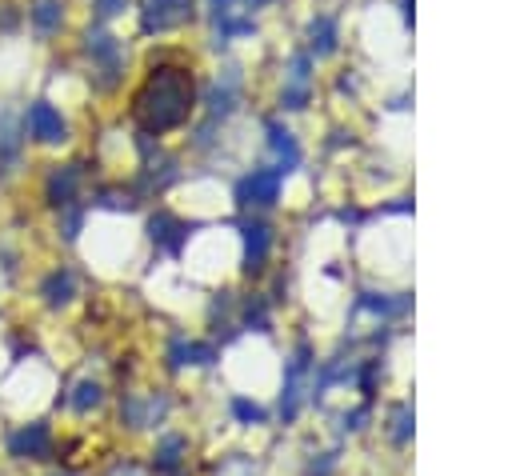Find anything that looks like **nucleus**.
Segmentation results:
<instances>
[{
    "instance_id": "dca6fc26",
    "label": "nucleus",
    "mask_w": 512,
    "mask_h": 476,
    "mask_svg": "<svg viewBox=\"0 0 512 476\" xmlns=\"http://www.w3.org/2000/svg\"><path fill=\"white\" fill-rule=\"evenodd\" d=\"M52 476H80V472H68V468H64V472H52Z\"/></svg>"
},
{
    "instance_id": "39448f33",
    "label": "nucleus",
    "mask_w": 512,
    "mask_h": 476,
    "mask_svg": "<svg viewBox=\"0 0 512 476\" xmlns=\"http://www.w3.org/2000/svg\"><path fill=\"white\" fill-rule=\"evenodd\" d=\"M120 416H124L128 428H148V424H156L164 416V400L156 392H132V396H124Z\"/></svg>"
},
{
    "instance_id": "2eb2a0df",
    "label": "nucleus",
    "mask_w": 512,
    "mask_h": 476,
    "mask_svg": "<svg viewBox=\"0 0 512 476\" xmlns=\"http://www.w3.org/2000/svg\"><path fill=\"white\" fill-rule=\"evenodd\" d=\"M112 476H144V472H140V468H132V464H120Z\"/></svg>"
},
{
    "instance_id": "9d476101",
    "label": "nucleus",
    "mask_w": 512,
    "mask_h": 476,
    "mask_svg": "<svg viewBox=\"0 0 512 476\" xmlns=\"http://www.w3.org/2000/svg\"><path fill=\"white\" fill-rule=\"evenodd\" d=\"M76 180H80V168H76V164H68V168H60V172H52V180H48V196H52L56 204H72Z\"/></svg>"
},
{
    "instance_id": "0eeeda50",
    "label": "nucleus",
    "mask_w": 512,
    "mask_h": 476,
    "mask_svg": "<svg viewBox=\"0 0 512 476\" xmlns=\"http://www.w3.org/2000/svg\"><path fill=\"white\" fill-rule=\"evenodd\" d=\"M100 404H104V384H100V380L84 376V380L72 384V392H68V408H72L76 416H88V412H96Z\"/></svg>"
},
{
    "instance_id": "7ed1b4c3",
    "label": "nucleus",
    "mask_w": 512,
    "mask_h": 476,
    "mask_svg": "<svg viewBox=\"0 0 512 476\" xmlns=\"http://www.w3.org/2000/svg\"><path fill=\"white\" fill-rule=\"evenodd\" d=\"M192 16V0H144L140 24L144 32H168Z\"/></svg>"
},
{
    "instance_id": "4468645a",
    "label": "nucleus",
    "mask_w": 512,
    "mask_h": 476,
    "mask_svg": "<svg viewBox=\"0 0 512 476\" xmlns=\"http://www.w3.org/2000/svg\"><path fill=\"white\" fill-rule=\"evenodd\" d=\"M96 8H100L104 16H112V12H120V8H124V0H96Z\"/></svg>"
},
{
    "instance_id": "9b49d317",
    "label": "nucleus",
    "mask_w": 512,
    "mask_h": 476,
    "mask_svg": "<svg viewBox=\"0 0 512 476\" xmlns=\"http://www.w3.org/2000/svg\"><path fill=\"white\" fill-rule=\"evenodd\" d=\"M248 196H252L256 204H268V200L276 196V172H256V176L248 180Z\"/></svg>"
},
{
    "instance_id": "f257e3e1",
    "label": "nucleus",
    "mask_w": 512,
    "mask_h": 476,
    "mask_svg": "<svg viewBox=\"0 0 512 476\" xmlns=\"http://www.w3.org/2000/svg\"><path fill=\"white\" fill-rule=\"evenodd\" d=\"M136 112H140V120H144L148 128H156V132L180 124L184 112H188V84H184L180 76H172V72H156V80H152L148 92L140 96Z\"/></svg>"
},
{
    "instance_id": "f8f14e48",
    "label": "nucleus",
    "mask_w": 512,
    "mask_h": 476,
    "mask_svg": "<svg viewBox=\"0 0 512 476\" xmlns=\"http://www.w3.org/2000/svg\"><path fill=\"white\" fill-rule=\"evenodd\" d=\"M264 248H268V228H248V264L256 268L260 264V256H264Z\"/></svg>"
},
{
    "instance_id": "20e7f679",
    "label": "nucleus",
    "mask_w": 512,
    "mask_h": 476,
    "mask_svg": "<svg viewBox=\"0 0 512 476\" xmlns=\"http://www.w3.org/2000/svg\"><path fill=\"white\" fill-rule=\"evenodd\" d=\"M28 128H32V136H36L40 144H64V140H68V124L60 120V112H56L48 100H36V104L28 108Z\"/></svg>"
},
{
    "instance_id": "423d86ee",
    "label": "nucleus",
    "mask_w": 512,
    "mask_h": 476,
    "mask_svg": "<svg viewBox=\"0 0 512 476\" xmlns=\"http://www.w3.org/2000/svg\"><path fill=\"white\" fill-rule=\"evenodd\" d=\"M40 296H44L48 308H64V304L76 296V276H72L68 268H52L48 280L40 284Z\"/></svg>"
},
{
    "instance_id": "f03ea898",
    "label": "nucleus",
    "mask_w": 512,
    "mask_h": 476,
    "mask_svg": "<svg viewBox=\"0 0 512 476\" xmlns=\"http://www.w3.org/2000/svg\"><path fill=\"white\" fill-rule=\"evenodd\" d=\"M56 448V432L48 420H24V424H12V432L4 436V452L20 464L28 460H48Z\"/></svg>"
},
{
    "instance_id": "6e6552de",
    "label": "nucleus",
    "mask_w": 512,
    "mask_h": 476,
    "mask_svg": "<svg viewBox=\"0 0 512 476\" xmlns=\"http://www.w3.org/2000/svg\"><path fill=\"white\" fill-rule=\"evenodd\" d=\"M88 52L96 64H104V72H116L120 68V40L108 36V32H92L88 36Z\"/></svg>"
},
{
    "instance_id": "1a4fd4ad",
    "label": "nucleus",
    "mask_w": 512,
    "mask_h": 476,
    "mask_svg": "<svg viewBox=\"0 0 512 476\" xmlns=\"http://www.w3.org/2000/svg\"><path fill=\"white\" fill-rule=\"evenodd\" d=\"M28 16H32V24H36V32H56L60 28V20H64V4L60 0H36L32 8H28Z\"/></svg>"
},
{
    "instance_id": "ddd939ff",
    "label": "nucleus",
    "mask_w": 512,
    "mask_h": 476,
    "mask_svg": "<svg viewBox=\"0 0 512 476\" xmlns=\"http://www.w3.org/2000/svg\"><path fill=\"white\" fill-rule=\"evenodd\" d=\"M232 408H236V416H240V420H264V412H260L256 404H248V400H236Z\"/></svg>"
}]
</instances>
